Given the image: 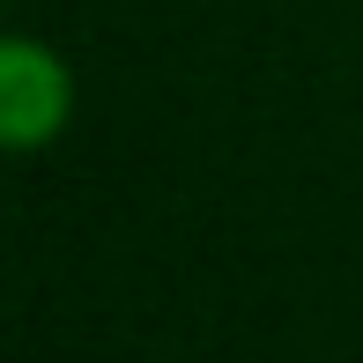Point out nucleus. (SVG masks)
<instances>
[{"label":"nucleus","instance_id":"f257e3e1","mask_svg":"<svg viewBox=\"0 0 363 363\" xmlns=\"http://www.w3.org/2000/svg\"><path fill=\"white\" fill-rule=\"evenodd\" d=\"M74 119V74L67 60L45 38H15L0 30V148L23 156V148L60 141Z\"/></svg>","mask_w":363,"mask_h":363}]
</instances>
